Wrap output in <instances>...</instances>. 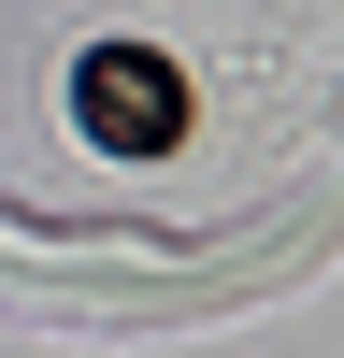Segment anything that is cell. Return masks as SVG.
I'll list each match as a JSON object with an SVG mask.
<instances>
[{
	"mask_svg": "<svg viewBox=\"0 0 344 358\" xmlns=\"http://www.w3.org/2000/svg\"><path fill=\"white\" fill-rule=\"evenodd\" d=\"M72 115H86V143H115V158H172L187 143V72H172L158 43H86L72 57Z\"/></svg>",
	"mask_w": 344,
	"mask_h": 358,
	"instance_id": "1",
	"label": "cell"
}]
</instances>
